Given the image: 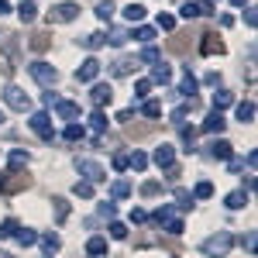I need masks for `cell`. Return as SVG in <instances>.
<instances>
[{
    "label": "cell",
    "mask_w": 258,
    "mask_h": 258,
    "mask_svg": "<svg viewBox=\"0 0 258 258\" xmlns=\"http://www.w3.org/2000/svg\"><path fill=\"white\" fill-rule=\"evenodd\" d=\"M231 103H234V93L231 90H217L214 93V110H227Z\"/></svg>",
    "instance_id": "obj_29"
},
{
    "label": "cell",
    "mask_w": 258,
    "mask_h": 258,
    "mask_svg": "<svg viewBox=\"0 0 258 258\" xmlns=\"http://www.w3.org/2000/svg\"><path fill=\"white\" fill-rule=\"evenodd\" d=\"M28 162H31V155H28L24 148H14V152L7 155V165H11V172H18V169H24Z\"/></svg>",
    "instance_id": "obj_20"
},
{
    "label": "cell",
    "mask_w": 258,
    "mask_h": 258,
    "mask_svg": "<svg viewBox=\"0 0 258 258\" xmlns=\"http://www.w3.org/2000/svg\"><path fill=\"white\" fill-rule=\"evenodd\" d=\"M62 138H66V141H83V138H86V127H83L80 120H73V124H66Z\"/></svg>",
    "instance_id": "obj_27"
},
{
    "label": "cell",
    "mask_w": 258,
    "mask_h": 258,
    "mask_svg": "<svg viewBox=\"0 0 258 258\" xmlns=\"http://www.w3.org/2000/svg\"><path fill=\"white\" fill-rule=\"evenodd\" d=\"M210 4H217V0H210Z\"/></svg>",
    "instance_id": "obj_60"
},
{
    "label": "cell",
    "mask_w": 258,
    "mask_h": 258,
    "mask_svg": "<svg viewBox=\"0 0 258 258\" xmlns=\"http://www.w3.org/2000/svg\"><path fill=\"white\" fill-rule=\"evenodd\" d=\"M86 255H90V258H103V255H107V238H100V234H97V238H90V241H86Z\"/></svg>",
    "instance_id": "obj_22"
},
{
    "label": "cell",
    "mask_w": 258,
    "mask_h": 258,
    "mask_svg": "<svg viewBox=\"0 0 258 258\" xmlns=\"http://www.w3.org/2000/svg\"><path fill=\"white\" fill-rule=\"evenodd\" d=\"M244 24H248V28H255V24H258V18H255L251 7H244Z\"/></svg>",
    "instance_id": "obj_52"
},
{
    "label": "cell",
    "mask_w": 258,
    "mask_h": 258,
    "mask_svg": "<svg viewBox=\"0 0 258 258\" xmlns=\"http://www.w3.org/2000/svg\"><path fill=\"white\" fill-rule=\"evenodd\" d=\"M97 210H100V217H114V214H117V207H114L110 200H103V203H100Z\"/></svg>",
    "instance_id": "obj_48"
},
{
    "label": "cell",
    "mask_w": 258,
    "mask_h": 258,
    "mask_svg": "<svg viewBox=\"0 0 258 258\" xmlns=\"http://www.w3.org/2000/svg\"><path fill=\"white\" fill-rule=\"evenodd\" d=\"M244 248L255 255V231H248V234H244Z\"/></svg>",
    "instance_id": "obj_53"
},
{
    "label": "cell",
    "mask_w": 258,
    "mask_h": 258,
    "mask_svg": "<svg viewBox=\"0 0 258 258\" xmlns=\"http://www.w3.org/2000/svg\"><path fill=\"white\" fill-rule=\"evenodd\" d=\"M207 155H210V159L227 162V159H234V145H231L227 138H214L210 145H207Z\"/></svg>",
    "instance_id": "obj_7"
},
{
    "label": "cell",
    "mask_w": 258,
    "mask_h": 258,
    "mask_svg": "<svg viewBox=\"0 0 258 258\" xmlns=\"http://www.w3.org/2000/svg\"><path fill=\"white\" fill-rule=\"evenodd\" d=\"M152 162H155L159 169H172V162H176V148H172L169 141H162L159 148L152 152Z\"/></svg>",
    "instance_id": "obj_8"
},
{
    "label": "cell",
    "mask_w": 258,
    "mask_h": 258,
    "mask_svg": "<svg viewBox=\"0 0 258 258\" xmlns=\"http://www.w3.org/2000/svg\"><path fill=\"white\" fill-rule=\"evenodd\" d=\"M21 248H31V244H38V231H31V227H18V234H14Z\"/></svg>",
    "instance_id": "obj_26"
},
{
    "label": "cell",
    "mask_w": 258,
    "mask_h": 258,
    "mask_svg": "<svg viewBox=\"0 0 258 258\" xmlns=\"http://www.w3.org/2000/svg\"><path fill=\"white\" fill-rule=\"evenodd\" d=\"M148 97H152V83H148V80H135V100L145 103Z\"/></svg>",
    "instance_id": "obj_32"
},
{
    "label": "cell",
    "mask_w": 258,
    "mask_h": 258,
    "mask_svg": "<svg viewBox=\"0 0 258 258\" xmlns=\"http://www.w3.org/2000/svg\"><path fill=\"white\" fill-rule=\"evenodd\" d=\"M172 217V203H162L159 210H155V214H152V220H155V224H165V220Z\"/></svg>",
    "instance_id": "obj_41"
},
{
    "label": "cell",
    "mask_w": 258,
    "mask_h": 258,
    "mask_svg": "<svg viewBox=\"0 0 258 258\" xmlns=\"http://www.w3.org/2000/svg\"><path fill=\"white\" fill-rule=\"evenodd\" d=\"M141 114H145V117H159L162 103H159V100H145V103H141Z\"/></svg>",
    "instance_id": "obj_38"
},
{
    "label": "cell",
    "mask_w": 258,
    "mask_h": 258,
    "mask_svg": "<svg viewBox=\"0 0 258 258\" xmlns=\"http://www.w3.org/2000/svg\"><path fill=\"white\" fill-rule=\"evenodd\" d=\"M103 45H107V38H103L100 31H93V35L83 38V48H90V52H97V48H103Z\"/></svg>",
    "instance_id": "obj_35"
},
{
    "label": "cell",
    "mask_w": 258,
    "mask_h": 258,
    "mask_svg": "<svg viewBox=\"0 0 258 258\" xmlns=\"http://www.w3.org/2000/svg\"><path fill=\"white\" fill-rule=\"evenodd\" d=\"M100 76V62L90 55V59H83L80 62V69H76V83H93Z\"/></svg>",
    "instance_id": "obj_10"
},
{
    "label": "cell",
    "mask_w": 258,
    "mask_h": 258,
    "mask_svg": "<svg viewBox=\"0 0 258 258\" xmlns=\"http://www.w3.org/2000/svg\"><path fill=\"white\" fill-rule=\"evenodd\" d=\"M145 14H148L145 4H127V7H124V21H127V24H141Z\"/></svg>",
    "instance_id": "obj_19"
},
{
    "label": "cell",
    "mask_w": 258,
    "mask_h": 258,
    "mask_svg": "<svg viewBox=\"0 0 258 258\" xmlns=\"http://www.w3.org/2000/svg\"><path fill=\"white\" fill-rule=\"evenodd\" d=\"M52 207H55V217H59V220H66V217H69V203H66L62 197H55V200H52Z\"/></svg>",
    "instance_id": "obj_43"
},
{
    "label": "cell",
    "mask_w": 258,
    "mask_h": 258,
    "mask_svg": "<svg viewBox=\"0 0 258 258\" xmlns=\"http://www.w3.org/2000/svg\"><path fill=\"white\" fill-rule=\"evenodd\" d=\"M18 220H4V224H0V238H14V234H18Z\"/></svg>",
    "instance_id": "obj_42"
},
{
    "label": "cell",
    "mask_w": 258,
    "mask_h": 258,
    "mask_svg": "<svg viewBox=\"0 0 258 258\" xmlns=\"http://www.w3.org/2000/svg\"><path fill=\"white\" fill-rule=\"evenodd\" d=\"M145 220H148V214L141 207H131V224H145Z\"/></svg>",
    "instance_id": "obj_49"
},
{
    "label": "cell",
    "mask_w": 258,
    "mask_h": 258,
    "mask_svg": "<svg viewBox=\"0 0 258 258\" xmlns=\"http://www.w3.org/2000/svg\"><path fill=\"white\" fill-rule=\"evenodd\" d=\"M4 103H7L11 110H21V114L31 110V100H28V93H24L21 86H7V90H4Z\"/></svg>",
    "instance_id": "obj_6"
},
{
    "label": "cell",
    "mask_w": 258,
    "mask_h": 258,
    "mask_svg": "<svg viewBox=\"0 0 258 258\" xmlns=\"http://www.w3.org/2000/svg\"><path fill=\"white\" fill-rule=\"evenodd\" d=\"M0 14H11V4L7 0H0Z\"/></svg>",
    "instance_id": "obj_56"
},
{
    "label": "cell",
    "mask_w": 258,
    "mask_h": 258,
    "mask_svg": "<svg viewBox=\"0 0 258 258\" xmlns=\"http://www.w3.org/2000/svg\"><path fill=\"white\" fill-rule=\"evenodd\" d=\"M73 197H80V200H93V182L80 179V182L73 186Z\"/></svg>",
    "instance_id": "obj_33"
},
{
    "label": "cell",
    "mask_w": 258,
    "mask_h": 258,
    "mask_svg": "<svg viewBox=\"0 0 258 258\" xmlns=\"http://www.w3.org/2000/svg\"><path fill=\"white\" fill-rule=\"evenodd\" d=\"M135 66H138V59H117L114 62V76H127Z\"/></svg>",
    "instance_id": "obj_36"
},
{
    "label": "cell",
    "mask_w": 258,
    "mask_h": 258,
    "mask_svg": "<svg viewBox=\"0 0 258 258\" xmlns=\"http://www.w3.org/2000/svg\"><path fill=\"white\" fill-rule=\"evenodd\" d=\"M0 258H14V255H7V251H0Z\"/></svg>",
    "instance_id": "obj_58"
},
{
    "label": "cell",
    "mask_w": 258,
    "mask_h": 258,
    "mask_svg": "<svg viewBox=\"0 0 258 258\" xmlns=\"http://www.w3.org/2000/svg\"><path fill=\"white\" fill-rule=\"evenodd\" d=\"M127 169H135V172H145V169H148V155L135 148V152L127 155Z\"/></svg>",
    "instance_id": "obj_28"
},
{
    "label": "cell",
    "mask_w": 258,
    "mask_h": 258,
    "mask_svg": "<svg viewBox=\"0 0 258 258\" xmlns=\"http://www.w3.org/2000/svg\"><path fill=\"white\" fill-rule=\"evenodd\" d=\"M162 227H165L169 234H176V238H179V234H182V220H176V217H169V220H165V224H162Z\"/></svg>",
    "instance_id": "obj_45"
},
{
    "label": "cell",
    "mask_w": 258,
    "mask_h": 258,
    "mask_svg": "<svg viewBox=\"0 0 258 258\" xmlns=\"http://www.w3.org/2000/svg\"><path fill=\"white\" fill-rule=\"evenodd\" d=\"M28 73H31V80H35V83H41L45 90H52V86L59 83V69H55L52 62H45V59L31 62V66H28Z\"/></svg>",
    "instance_id": "obj_2"
},
{
    "label": "cell",
    "mask_w": 258,
    "mask_h": 258,
    "mask_svg": "<svg viewBox=\"0 0 258 258\" xmlns=\"http://www.w3.org/2000/svg\"><path fill=\"white\" fill-rule=\"evenodd\" d=\"M103 38H107V45H114V48H120L124 41L131 38V31H127V28H110V31L103 35Z\"/></svg>",
    "instance_id": "obj_25"
},
{
    "label": "cell",
    "mask_w": 258,
    "mask_h": 258,
    "mask_svg": "<svg viewBox=\"0 0 258 258\" xmlns=\"http://www.w3.org/2000/svg\"><path fill=\"white\" fill-rule=\"evenodd\" d=\"M224 124H227V120H224V114H220V110H210V114H207V120L200 124V131H203V135H217V138H220Z\"/></svg>",
    "instance_id": "obj_11"
},
{
    "label": "cell",
    "mask_w": 258,
    "mask_h": 258,
    "mask_svg": "<svg viewBox=\"0 0 258 258\" xmlns=\"http://www.w3.org/2000/svg\"><path fill=\"white\" fill-rule=\"evenodd\" d=\"M114 11H117V7H114L110 0H100V4H97V18L100 21H110V18H114Z\"/></svg>",
    "instance_id": "obj_37"
},
{
    "label": "cell",
    "mask_w": 258,
    "mask_h": 258,
    "mask_svg": "<svg viewBox=\"0 0 258 258\" xmlns=\"http://www.w3.org/2000/svg\"><path fill=\"white\" fill-rule=\"evenodd\" d=\"M176 203L186 210V207H193V193H186V189H176Z\"/></svg>",
    "instance_id": "obj_46"
},
{
    "label": "cell",
    "mask_w": 258,
    "mask_h": 258,
    "mask_svg": "<svg viewBox=\"0 0 258 258\" xmlns=\"http://www.w3.org/2000/svg\"><path fill=\"white\" fill-rule=\"evenodd\" d=\"M189 107H193V100H189V103H182V107H176V110L169 114V117H172V124H179V127H182V120H186V114H189Z\"/></svg>",
    "instance_id": "obj_39"
},
{
    "label": "cell",
    "mask_w": 258,
    "mask_h": 258,
    "mask_svg": "<svg viewBox=\"0 0 258 258\" xmlns=\"http://www.w3.org/2000/svg\"><path fill=\"white\" fill-rule=\"evenodd\" d=\"M76 172H80L86 182H107V169L100 165V162H93V159H76Z\"/></svg>",
    "instance_id": "obj_3"
},
{
    "label": "cell",
    "mask_w": 258,
    "mask_h": 258,
    "mask_svg": "<svg viewBox=\"0 0 258 258\" xmlns=\"http://www.w3.org/2000/svg\"><path fill=\"white\" fill-rule=\"evenodd\" d=\"M238 120L241 124H251V120H255V103H251V100L238 103Z\"/></svg>",
    "instance_id": "obj_30"
},
{
    "label": "cell",
    "mask_w": 258,
    "mask_h": 258,
    "mask_svg": "<svg viewBox=\"0 0 258 258\" xmlns=\"http://www.w3.org/2000/svg\"><path fill=\"white\" fill-rule=\"evenodd\" d=\"M148 83H159V86H169V83H172V69H169L165 62H155V66H152V80H148Z\"/></svg>",
    "instance_id": "obj_15"
},
{
    "label": "cell",
    "mask_w": 258,
    "mask_h": 258,
    "mask_svg": "<svg viewBox=\"0 0 258 258\" xmlns=\"http://www.w3.org/2000/svg\"><path fill=\"white\" fill-rule=\"evenodd\" d=\"M55 114H59V120H69V124L83 117L80 103H73V100H59V103H55Z\"/></svg>",
    "instance_id": "obj_12"
},
{
    "label": "cell",
    "mask_w": 258,
    "mask_h": 258,
    "mask_svg": "<svg viewBox=\"0 0 258 258\" xmlns=\"http://www.w3.org/2000/svg\"><path fill=\"white\" fill-rule=\"evenodd\" d=\"M131 197V182L127 179H114L110 182V200H127Z\"/></svg>",
    "instance_id": "obj_24"
},
{
    "label": "cell",
    "mask_w": 258,
    "mask_h": 258,
    "mask_svg": "<svg viewBox=\"0 0 258 258\" xmlns=\"http://www.w3.org/2000/svg\"><path fill=\"white\" fill-rule=\"evenodd\" d=\"M38 244H41V251H45V255L52 258V255H55V251L62 248V238H59V234H52V231H48V234H38Z\"/></svg>",
    "instance_id": "obj_14"
},
{
    "label": "cell",
    "mask_w": 258,
    "mask_h": 258,
    "mask_svg": "<svg viewBox=\"0 0 258 258\" xmlns=\"http://www.w3.org/2000/svg\"><path fill=\"white\" fill-rule=\"evenodd\" d=\"M197 90H200V83H197V76L189 73V66H186V76H182V83H179V93H182L186 100H193V93H197Z\"/></svg>",
    "instance_id": "obj_18"
},
{
    "label": "cell",
    "mask_w": 258,
    "mask_h": 258,
    "mask_svg": "<svg viewBox=\"0 0 258 258\" xmlns=\"http://www.w3.org/2000/svg\"><path fill=\"white\" fill-rule=\"evenodd\" d=\"M28 127H31V131H35V135H38L41 141H52V138H55L52 117H48L45 110H35V114H31V120H28Z\"/></svg>",
    "instance_id": "obj_4"
},
{
    "label": "cell",
    "mask_w": 258,
    "mask_h": 258,
    "mask_svg": "<svg viewBox=\"0 0 258 258\" xmlns=\"http://www.w3.org/2000/svg\"><path fill=\"white\" fill-rule=\"evenodd\" d=\"M248 200H251V193H244V189H234V193H227V210H241V207H248Z\"/></svg>",
    "instance_id": "obj_21"
},
{
    "label": "cell",
    "mask_w": 258,
    "mask_h": 258,
    "mask_svg": "<svg viewBox=\"0 0 258 258\" xmlns=\"http://www.w3.org/2000/svg\"><path fill=\"white\" fill-rule=\"evenodd\" d=\"M176 28V18L172 14H159V31H172Z\"/></svg>",
    "instance_id": "obj_47"
},
{
    "label": "cell",
    "mask_w": 258,
    "mask_h": 258,
    "mask_svg": "<svg viewBox=\"0 0 258 258\" xmlns=\"http://www.w3.org/2000/svg\"><path fill=\"white\" fill-rule=\"evenodd\" d=\"M231 4H234V7H248V0H231Z\"/></svg>",
    "instance_id": "obj_57"
},
{
    "label": "cell",
    "mask_w": 258,
    "mask_h": 258,
    "mask_svg": "<svg viewBox=\"0 0 258 258\" xmlns=\"http://www.w3.org/2000/svg\"><path fill=\"white\" fill-rule=\"evenodd\" d=\"M141 62H162L159 48H155V45H145V52H141Z\"/></svg>",
    "instance_id": "obj_44"
},
{
    "label": "cell",
    "mask_w": 258,
    "mask_h": 258,
    "mask_svg": "<svg viewBox=\"0 0 258 258\" xmlns=\"http://www.w3.org/2000/svg\"><path fill=\"white\" fill-rule=\"evenodd\" d=\"M227 162H231V172H241V169H244V162H241V159H227Z\"/></svg>",
    "instance_id": "obj_55"
},
{
    "label": "cell",
    "mask_w": 258,
    "mask_h": 258,
    "mask_svg": "<svg viewBox=\"0 0 258 258\" xmlns=\"http://www.w3.org/2000/svg\"><path fill=\"white\" fill-rule=\"evenodd\" d=\"M131 38L141 41V45H152V41L159 38V28H148V24H138L135 31H131Z\"/></svg>",
    "instance_id": "obj_17"
},
{
    "label": "cell",
    "mask_w": 258,
    "mask_h": 258,
    "mask_svg": "<svg viewBox=\"0 0 258 258\" xmlns=\"http://www.w3.org/2000/svg\"><path fill=\"white\" fill-rule=\"evenodd\" d=\"M255 162H258V152H248V155H244V165H248V169H255Z\"/></svg>",
    "instance_id": "obj_54"
},
{
    "label": "cell",
    "mask_w": 258,
    "mask_h": 258,
    "mask_svg": "<svg viewBox=\"0 0 258 258\" xmlns=\"http://www.w3.org/2000/svg\"><path fill=\"white\" fill-rule=\"evenodd\" d=\"M207 14H214V4H210V0H186V4L179 7V18H186V21L207 18Z\"/></svg>",
    "instance_id": "obj_5"
},
{
    "label": "cell",
    "mask_w": 258,
    "mask_h": 258,
    "mask_svg": "<svg viewBox=\"0 0 258 258\" xmlns=\"http://www.w3.org/2000/svg\"><path fill=\"white\" fill-rule=\"evenodd\" d=\"M80 18V7L76 4H59V7H52V21H76Z\"/></svg>",
    "instance_id": "obj_13"
},
{
    "label": "cell",
    "mask_w": 258,
    "mask_h": 258,
    "mask_svg": "<svg viewBox=\"0 0 258 258\" xmlns=\"http://www.w3.org/2000/svg\"><path fill=\"white\" fill-rule=\"evenodd\" d=\"M231 244H234V234H231V231H217L214 238H207L200 248H203L207 258H224L227 251H231Z\"/></svg>",
    "instance_id": "obj_1"
},
{
    "label": "cell",
    "mask_w": 258,
    "mask_h": 258,
    "mask_svg": "<svg viewBox=\"0 0 258 258\" xmlns=\"http://www.w3.org/2000/svg\"><path fill=\"white\" fill-rule=\"evenodd\" d=\"M107 231H110V238H114V241H124V238H127V227H124L120 220H110V227H107Z\"/></svg>",
    "instance_id": "obj_40"
},
{
    "label": "cell",
    "mask_w": 258,
    "mask_h": 258,
    "mask_svg": "<svg viewBox=\"0 0 258 258\" xmlns=\"http://www.w3.org/2000/svg\"><path fill=\"white\" fill-rule=\"evenodd\" d=\"M107 124H110V120H107V114H103V110H93V114H90V127H93L97 135H103V131H107Z\"/></svg>",
    "instance_id": "obj_31"
},
{
    "label": "cell",
    "mask_w": 258,
    "mask_h": 258,
    "mask_svg": "<svg viewBox=\"0 0 258 258\" xmlns=\"http://www.w3.org/2000/svg\"><path fill=\"white\" fill-rule=\"evenodd\" d=\"M203 55H224V41L220 38H214V35H203Z\"/></svg>",
    "instance_id": "obj_23"
},
{
    "label": "cell",
    "mask_w": 258,
    "mask_h": 258,
    "mask_svg": "<svg viewBox=\"0 0 258 258\" xmlns=\"http://www.w3.org/2000/svg\"><path fill=\"white\" fill-rule=\"evenodd\" d=\"M0 124H4V110H0Z\"/></svg>",
    "instance_id": "obj_59"
},
{
    "label": "cell",
    "mask_w": 258,
    "mask_h": 258,
    "mask_svg": "<svg viewBox=\"0 0 258 258\" xmlns=\"http://www.w3.org/2000/svg\"><path fill=\"white\" fill-rule=\"evenodd\" d=\"M127 169V155H114V172H124Z\"/></svg>",
    "instance_id": "obj_51"
},
{
    "label": "cell",
    "mask_w": 258,
    "mask_h": 258,
    "mask_svg": "<svg viewBox=\"0 0 258 258\" xmlns=\"http://www.w3.org/2000/svg\"><path fill=\"white\" fill-rule=\"evenodd\" d=\"M90 100H93V107L103 110L110 100H114V90H110V83H93V90H90Z\"/></svg>",
    "instance_id": "obj_9"
},
{
    "label": "cell",
    "mask_w": 258,
    "mask_h": 258,
    "mask_svg": "<svg viewBox=\"0 0 258 258\" xmlns=\"http://www.w3.org/2000/svg\"><path fill=\"white\" fill-rule=\"evenodd\" d=\"M18 18H21V24H31V21L38 18V4H35V0H21L18 4Z\"/></svg>",
    "instance_id": "obj_16"
},
{
    "label": "cell",
    "mask_w": 258,
    "mask_h": 258,
    "mask_svg": "<svg viewBox=\"0 0 258 258\" xmlns=\"http://www.w3.org/2000/svg\"><path fill=\"white\" fill-rule=\"evenodd\" d=\"M210 197H214V182H210V179L197 182V189H193V200H210Z\"/></svg>",
    "instance_id": "obj_34"
},
{
    "label": "cell",
    "mask_w": 258,
    "mask_h": 258,
    "mask_svg": "<svg viewBox=\"0 0 258 258\" xmlns=\"http://www.w3.org/2000/svg\"><path fill=\"white\" fill-rule=\"evenodd\" d=\"M41 103H45V107H55V103H59V93H52V90L41 93Z\"/></svg>",
    "instance_id": "obj_50"
}]
</instances>
